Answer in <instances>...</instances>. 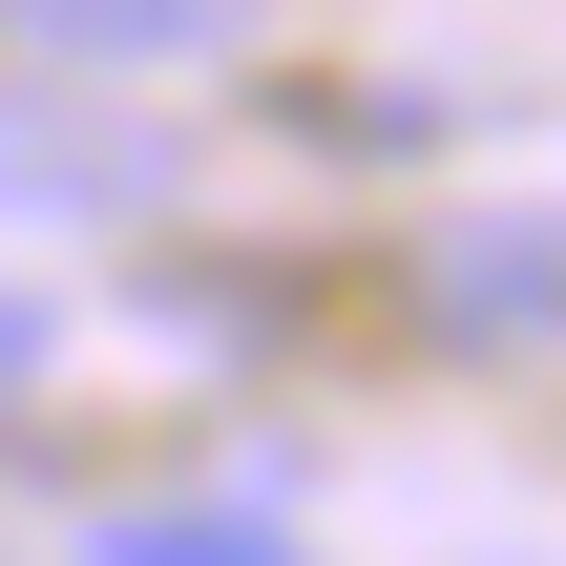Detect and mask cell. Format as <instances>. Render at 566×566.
<instances>
[{
    "mask_svg": "<svg viewBox=\"0 0 566 566\" xmlns=\"http://www.w3.org/2000/svg\"><path fill=\"white\" fill-rule=\"evenodd\" d=\"M420 315L441 357H566V210H462L420 252Z\"/></svg>",
    "mask_w": 566,
    "mask_h": 566,
    "instance_id": "1",
    "label": "cell"
},
{
    "mask_svg": "<svg viewBox=\"0 0 566 566\" xmlns=\"http://www.w3.org/2000/svg\"><path fill=\"white\" fill-rule=\"evenodd\" d=\"M21 42H63V63H210L231 42V0H0Z\"/></svg>",
    "mask_w": 566,
    "mask_h": 566,
    "instance_id": "2",
    "label": "cell"
},
{
    "mask_svg": "<svg viewBox=\"0 0 566 566\" xmlns=\"http://www.w3.org/2000/svg\"><path fill=\"white\" fill-rule=\"evenodd\" d=\"M84 566H294V525H252V504H126V525H84Z\"/></svg>",
    "mask_w": 566,
    "mask_h": 566,
    "instance_id": "3",
    "label": "cell"
},
{
    "mask_svg": "<svg viewBox=\"0 0 566 566\" xmlns=\"http://www.w3.org/2000/svg\"><path fill=\"white\" fill-rule=\"evenodd\" d=\"M126 168H105V126H42V105H0V210H105Z\"/></svg>",
    "mask_w": 566,
    "mask_h": 566,
    "instance_id": "4",
    "label": "cell"
},
{
    "mask_svg": "<svg viewBox=\"0 0 566 566\" xmlns=\"http://www.w3.org/2000/svg\"><path fill=\"white\" fill-rule=\"evenodd\" d=\"M0 378H42V315H21V294H0Z\"/></svg>",
    "mask_w": 566,
    "mask_h": 566,
    "instance_id": "5",
    "label": "cell"
}]
</instances>
